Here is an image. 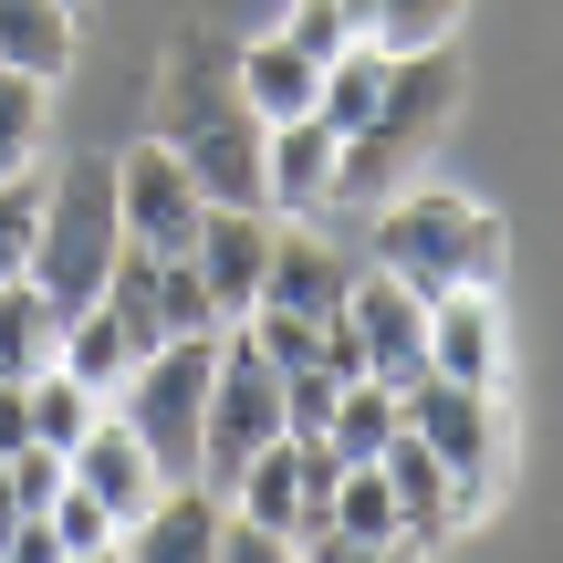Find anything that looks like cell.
<instances>
[{
	"label": "cell",
	"instance_id": "cell-1",
	"mask_svg": "<svg viewBox=\"0 0 563 563\" xmlns=\"http://www.w3.org/2000/svg\"><path fill=\"white\" fill-rule=\"evenodd\" d=\"M262 136L272 125L241 104V84L220 74L209 42H178L167 53V84H157V146L199 178L209 209H262Z\"/></svg>",
	"mask_w": 563,
	"mask_h": 563
},
{
	"label": "cell",
	"instance_id": "cell-2",
	"mask_svg": "<svg viewBox=\"0 0 563 563\" xmlns=\"http://www.w3.org/2000/svg\"><path fill=\"white\" fill-rule=\"evenodd\" d=\"M460 42H428V53H397L386 63V95L376 115L355 125V136H334V199H397L407 178L428 167V146L449 136V115H460Z\"/></svg>",
	"mask_w": 563,
	"mask_h": 563
},
{
	"label": "cell",
	"instance_id": "cell-3",
	"mask_svg": "<svg viewBox=\"0 0 563 563\" xmlns=\"http://www.w3.org/2000/svg\"><path fill=\"white\" fill-rule=\"evenodd\" d=\"M376 262L407 282V292H460V282H501L511 241H501V209H481L470 188H418L407 199H376Z\"/></svg>",
	"mask_w": 563,
	"mask_h": 563
},
{
	"label": "cell",
	"instance_id": "cell-4",
	"mask_svg": "<svg viewBox=\"0 0 563 563\" xmlns=\"http://www.w3.org/2000/svg\"><path fill=\"white\" fill-rule=\"evenodd\" d=\"M125 251V220H115V157H74L53 188H42V230H32V282L53 313H84L104 292Z\"/></svg>",
	"mask_w": 563,
	"mask_h": 563
},
{
	"label": "cell",
	"instance_id": "cell-5",
	"mask_svg": "<svg viewBox=\"0 0 563 563\" xmlns=\"http://www.w3.org/2000/svg\"><path fill=\"white\" fill-rule=\"evenodd\" d=\"M397 418H407V439H428V460L449 470V511H460V532H470L490 511V490H501V397H490V386L418 376V386H397Z\"/></svg>",
	"mask_w": 563,
	"mask_h": 563
},
{
	"label": "cell",
	"instance_id": "cell-6",
	"mask_svg": "<svg viewBox=\"0 0 563 563\" xmlns=\"http://www.w3.org/2000/svg\"><path fill=\"white\" fill-rule=\"evenodd\" d=\"M209 365H220V334H167L157 355H136V376L115 386V418L157 449L167 470L199 460V407H209Z\"/></svg>",
	"mask_w": 563,
	"mask_h": 563
},
{
	"label": "cell",
	"instance_id": "cell-7",
	"mask_svg": "<svg viewBox=\"0 0 563 563\" xmlns=\"http://www.w3.org/2000/svg\"><path fill=\"white\" fill-rule=\"evenodd\" d=\"M262 439H282V365L251 344V323H220V365H209V407H199V460L241 470Z\"/></svg>",
	"mask_w": 563,
	"mask_h": 563
},
{
	"label": "cell",
	"instance_id": "cell-8",
	"mask_svg": "<svg viewBox=\"0 0 563 563\" xmlns=\"http://www.w3.org/2000/svg\"><path fill=\"white\" fill-rule=\"evenodd\" d=\"M344 334H355V365L376 386H418L428 376V292H407L386 262L344 282Z\"/></svg>",
	"mask_w": 563,
	"mask_h": 563
},
{
	"label": "cell",
	"instance_id": "cell-9",
	"mask_svg": "<svg viewBox=\"0 0 563 563\" xmlns=\"http://www.w3.org/2000/svg\"><path fill=\"white\" fill-rule=\"evenodd\" d=\"M199 209H209L199 178H188L157 136L115 157V220H125V241H136V251H188V241H199Z\"/></svg>",
	"mask_w": 563,
	"mask_h": 563
},
{
	"label": "cell",
	"instance_id": "cell-10",
	"mask_svg": "<svg viewBox=\"0 0 563 563\" xmlns=\"http://www.w3.org/2000/svg\"><path fill=\"white\" fill-rule=\"evenodd\" d=\"M63 470H74V490H95L115 522H136V511L167 490V460H157V449H146L125 418H95L74 449H63ZM115 543H125V532H115Z\"/></svg>",
	"mask_w": 563,
	"mask_h": 563
},
{
	"label": "cell",
	"instance_id": "cell-11",
	"mask_svg": "<svg viewBox=\"0 0 563 563\" xmlns=\"http://www.w3.org/2000/svg\"><path fill=\"white\" fill-rule=\"evenodd\" d=\"M344 282H355L344 251H323L302 220H272V262H262V302H272V313L334 323V313H344ZM262 302H251V313H262Z\"/></svg>",
	"mask_w": 563,
	"mask_h": 563
},
{
	"label": "cell",
	"instance_id": "cell-12",
	"mask_svg": "<svg viewBox=\"0 0 563 563\" xmlns=\"http://www.w3.org/2000/svg\"><path fill=\"white\" fill-rule=\"evenodd\" d=\"M188 262H199L209 302H220V323H241L251 302H262V262H272V209H199V241H188Z\"/></svg>",
	"mask_w": 563,
	"mask_h": 563
},
{
	"label": "cell",
	"instance_id": "cell-13",
	"mask_svg": "<svg viewBox=\"0 0 563 563\" xmlns=\"http://www.w3.org/2000/svg\"><path fill=\"white\" fill-rule=\"evenodd\" d=\"M428 376H449V386H501V302H490V282L428 292Z\"/></svg>",
	"mask_w": 563,
	"mask_h": 563
},
{
	"label": "cell",
	"instance_id": "cell-14",
	"mask_svg": "<svg viewBox=\"0 0 563 563\" xmlns=\"http://www.w3.org/2000/svg\"><path fill=\"white\" fill-rule=\"evenodd\" d=\"M262 209H272V220L334 209V125H323V115H292V125L262 136Z\"/></svg>",
	"mask_w": 563,
	"mask_h": 563
},
{
	"label": "cell",
	"instance_id": "cell-15",
	"mask_svg": "<svg viewBox=\"0 0 563 563\" xmlns=\"http://www.w3.org/2000/svg\"><path fill=\"white\" fill-rule=\"evenodd\" d=\"M376 470H386V490H397V553H439L449 532H460V511H449V470L428 460V439H386L376 449Z\"/></svg>",
	"mask_w": 563,
	"mask_h": 563
},
{
	"label": "cell",
	"instance_id": "cell-16",
	"mask_svg": "<svg viewBox=\"0 0 563 563\" xmlns=\"http://www.w3.org/2000/svg\"><path fill=\"white\" fill-rule=\"evenodd\" d=\"M230 84H241V104H251L262 125H292V115H313L323 63H313V53H292L282 32H262V42H241V53H230Z\"/></svg>",
	"mask_w": 563,
	"mask_h": 563
},
{
	"label": "cell",
	"instance_id": "cell-17",
	"mask_svg": "<svg viewBox=\"0 0 563 563\" xmlns=\"http://www.w3.org/2000/svg\"><path fill=\"white\" fill-rule=\"evenodd\" d=\"M209 543H220V501L209 490H157L125 522V553L136 563H209Z\"/></svg>",
	"mask_w": 563,
	"mask_h": 563
},
{
	"label": "cell",
	"instance_id": "cell-18",
	"mask_svg": "<svg viewBox=\"0 0 563 563\" xmlns=\"http://www.w3.org/2000/svg\"><path fill=\"white\" fill-rule=\"evenodd\" d=\"M344 553H397V490H386L376 460L334 470V543H323V563H344Z\"/></svg>",
	"mask_w": 563,
	"mask_h": 563
},
{
	"label": "cell",
	"instance_id": "cell-19",
	"mask_svg": "<svg viewBox=\"0 0 563 563\" xmlns=\"http://www.w3.org/2000/svg\"><path fill=\"white\" fill-rule=\"evenodd\" d=\"M0 63L63 84L74 74V0H0Z\"/></svg>",
	"mask_w": 563,
	"mask_h": 563
},
{
	"label": "cell",
	"instance_id": "cell-20",
	"mask_svg": "<svg viewBox=\"0 0 563 563\" xmlns=\"http://www.w3.org/2000/svg\"><path fill=\"white\" fill-rule=\"evenodd\" d=\"M460 11H470V0H344L355 42H376V53H428V42H460Z\"/></svg>",
	"mask_w": 563,
	"mask_h": 563
},
{
	"label": "cell",
	"instance_id": "cell-21",
	"mask_svg": "<svg viewBox=\"0 0 563 563\" xmlns=\"http://www.w3.org/2000/svg\"><path fill=\"white\" fill-rule=\"evenodd\" d=\"M53 365H63V376H84L104 407H115V386L136 376V355H125V334H115V313H104V302L63 313V344H53Z\"/></svg>",
	"mask_w": 563,
	"mask_h": 563
},
{
	"label": "cell",
	"instance_id": "cell-22",
	"mask_svg": "<svg viewBox=\"0 0 563 563\" xmlns=\"http://www.w3.org/2000/svg\"><path fill=\"white\" fill-rule=\"evenodd\" d=\"M53 344H63V313L42 302V282H32V272L0 282V376H42Z\"/></svg>",
	"mask_w": 563,
	"mask_h": 563
},
{
	"label": "cell",
	"instance_id": "cell-23",
	"mask_svg": "<svg viewBox=\"0 0 563 563\" xmlns=\"http://www.w3.org/2000/svg\"><path fill=\"white\" fill-rule=\"evenodd\" d=\"M386 63H397V53H376V42H344V53L323 63V84H313V115L334 125V136H355V125L376 115V95H386Z\"/></svg>",
	"mask_w": 563,
	"mask_h": 563
},
{
	"label": "cell",
	"instance_id": "cell-24",
	"mask_svg": "<svg viewBox=\"0 0 563 563\" xmlns=\"http://www.w3.org/2000/svg\"><path fill=\"white\" fill-rule=\"evenodd\" d=\"M397 428H407V418H397V386L344 376V386H334V418H323V449H334V460H376Z\"/></svg>",
	"mask_w": 563,
	"mask_h": 563
},
{
	"label": "cell",
	"instance_id": "cell-25",
	"mask_svg": "<svg viewBox=\"0 0 563 563\" xmlns=\"http://www.w3.org/2000/svg\"><path fill=\"white\" fill-rule=\"evenodd\" d=\"M42 125H53V84L0 63V178H32L42 167Z\"/></svg>",
	"mask_w": 563,
	"mask_h": 563
},
{
	"label": "cell",
	"instance_id": "cell-26",
	"mask_svg": "<svg viewBox=\"0 0 563 563\" xmlns=\"http://www.w3.org/2000/svg\"><path fill=\"white\" fill-rule=\"evenodd\" d=\"M21 397H32V439H53V449H74L84 428L104 418V397L84 376H63V365H42V376H21Z\"/></svg>",
	"mask_w": 563,
	"mask_h": 563
},
{
	"label": "cell",
	"instance_id": "cell-27",
	"mask_svg": "<svg viewBox=\"0 0 563 563\" xmlns=\"http://www.w3.org/2000/svg\"><path fill=\"white\" fill-rule=\"evenodd\" d=\"M42 522H53V553H115V532H125L95 490H74V470H63V490L42 501Z\"/></svg>",
	"mask_w": 563,
	"mask_h": 563
},
{
	"label": "cell",
	"instance_id": "cell-28",
	"mask_svg": "<svg viewBox=\"0 0 563 563\" xmlns=\"http://www.w3.org/2000/svg\"><path fill=\"white\" fill-rule=\"evenodd\" d=\"M157 323L167 334H220V302H209V282L188 251H157Z\"/></svg>",
	"mask_w": 563,
	"mask_h": 563
},
{
	"label": "cell",
	"instance_id": "cell-29",
	"mask_svg": "<svg viewBox=\"0 0 563 563\" xmlns=\"http://www.w3.org/2000/svg\"><path fill=\"white\" fill-rule=\"evenodd\" d=\"M334 386H344V376H334L323 355H313V365H282V439H323V418H334Z\"/></svg>",
	"mask_w": 563,
	"mask_h": 563
},
{
	"label": "cell",
	"instance_id": "cell-30",
	"mask_svg": "<svg viewBox=\"0 0 563 563\" xmlns=\"http://www.w3.org/2000/svg\"><path fill=\"white\" fill-rule=\"evenodd\" d=\"M32 230H42V188L32 178H0V282L32 272Z\"/></svg>",
	"mask_w": 563,
	"mask_h": 563
},
{
	"label": "cell",
	"instance_id": "cell-31",
	"mask_svg": "<svg viewBox=\"0 0 563 563\" xmlns=\"http://www.w3.org/2000/svg\"><path fill=\"white\" fill-rule=\"evenodd\" d=\"M282 42L313 53V63H334L344 42H355V21H344V0H292V11H282Z\"/></svg>",
	"mask_w": 563,
	"mask_h": 563
},
{
	"label": "cell",
	"instance_id": "cell-32",
	"mask_svg": "<svg viewBox=\"0 0 563 563\" xmlns=\"http://www.w3.org/2000/svg\"><path fill=\"white\" fill-rule=\"evenodd\" d=\"M21 522H32V511H21V501H11V481H0V553H11V532H21Z\"/></svg>",
	"mask_w": 563,
	"mask_h": 563
}]
</instances>
